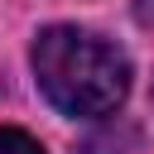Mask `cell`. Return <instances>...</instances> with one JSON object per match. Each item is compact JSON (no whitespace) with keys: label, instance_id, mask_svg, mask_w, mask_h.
Instances as JSON below:
<instances>
[{"label":"cell","instance_id":"1","mask_svg":"<svg viewBox=\"0 0 154 154\" xmlns=\"http://www.w3.org/2000/svg\"><path fill=\"white\" fill-rule=\"evenodd\" d=\"M38 91L63 116H106L130 91V58L91 29L53 24L34 38Z\"/></svg>","mask_w":154,"mask_h":154},{"label":"cell","instance_id":"2","mask_svg":"<svg viewBox=\"0 0 154 154\" xmlns=\"http://www.w3.org/2000/svg\"><path fill=\"white\" fill-rule=\"evenodd\" d=\"M0 154H43V144L24 130H0Z\"/></svg>","mask_w":154,"mask_h":154}]
</instances>
